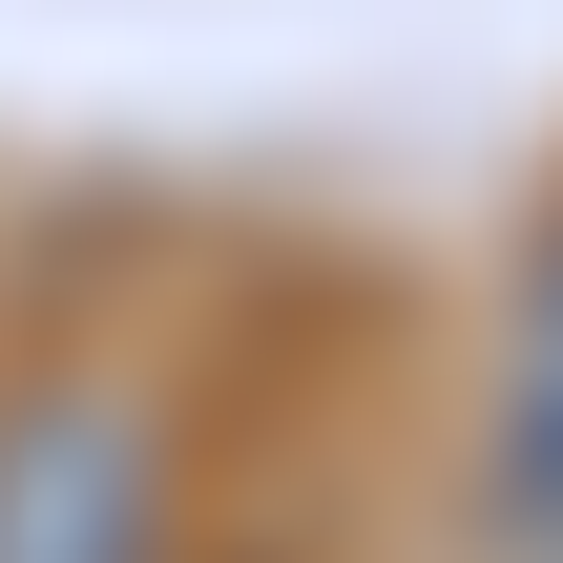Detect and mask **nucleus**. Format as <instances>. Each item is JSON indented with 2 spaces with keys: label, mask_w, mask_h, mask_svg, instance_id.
I'll return each instance as SVG.
<instances>
[{
  "label": "nucleus",
  "mask_w": 563,
  "mask_h": 563,
  "mask_svg": "<svg viewBox=\"0 0 563 563\" xmlns=\"http://www.w3.org/2000/svg\"><path fill=\"white\" fill-rule=\"evenodd\" d=\"M167 543V439L146 397H0V563H146Z\"/></svg>",
  "instance_id": "f257e3e1"
},
{
  "label": "nucleus",
  "mask_w": 563,
  "mask_h": 563,
  "mask_svg": "<svg viewBox=\"0 0 563 563\" xmlns=\"http://www.w3.org/2000/svg\"><path fill=\"white\" fill-rule=\"evenodd\" d=\"M501 543H563V230L522 272V334H501Z\"/></svg>",
  "instance_id": "f03ea898"
},
{
  "label": "nucleus",
  "mask_w": 563,
  "mask_h": 563,
  "mask_svg": "<svg viewBox=\"0 0 563 563\" xmlns=\"http://www.w3.org/2000/svg\"><path fill=\"white\" fill-rule=\"evenodd\" d=\"M522 563H563V543H522Z\"/></svg>",
  "instance_id": "7ed1b4c3"
}]
</instances>
